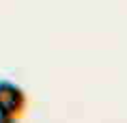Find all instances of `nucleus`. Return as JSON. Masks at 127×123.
Wrapping results in <instances>:
<instances>
[{"mask_svg":"<svg viewBox=\"0 0 127 123\" xmlns=\"http://www.w3.org/2000/svg\"><path fill=\"white\" fill-rule=\"evenodd\" d=\"M26 108L24 91L9 80H0V121H15Z\"/></svg>","mask_w":127,"mask_h":123,"instance_id":"f257e3e1","label":"nucleus"}]
</instances>
